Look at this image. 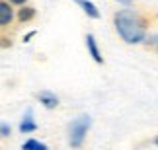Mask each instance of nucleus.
<instances>
[{"label": "nucleus", "mask_w": 158, "mask_h": 150, "mask_svg": "<svg viewBox=\"0 0 158 150\" xmlns=\"http://www.w3.org/2000/svg\"><path fill=\"white\" fill-rule=\"evenodd\" d=\"M147 43L150 47H154V49H158V35H150V39L147 41Z\"/></svg>", "instance_id": "9b49d317"}, {"label": "nucleus", "mask_w": 158, "mask_h": 150, "mask_svg": "<svg viewBox=\"0 0 158 150\" xmlns=\"http://www.w3.org/2000/svg\"><path fill=\"white\" fill-rule=\"evenodd\" d=\"M0 136H10V125L0 123Z\"/></svg>", "instance_id": "9d476101"}, {"label": "nucleus", "mask_w": 158, "mask_h": 150, "mask_svg": "<svg viewBox=\"0 0 158 150\" xmlns=\"http://www.w3.org/2000/svg\"><path fill=\"white\" fill-rule=\"evenodd\" d=\"M154 142H156V144H158V136H156V140H154Z\"/></svg>", "instance_id": "2eb2a0df"}, {"label": "nucleus", "mask_w": 158, "mask_h": 150, "mask_svg": "<svg viewBox=\"0 0 158 150\" xmlns=\"http://www.w3.org/2000/svg\"><path fill=\"white\" fill-rule=\"evenodd\" d=\"M33 18H35V8H31V6H23V8L18 10V20H20L22 23L33 20Z\"/></svg>", "instance_id": "6e6552de"}, {"label": "nucleus", "mask_w": 158, "mask_h": 150, "mask_svg": "<svg viewBox=\"0 0 158 150\" xmlns=\"http://www.w3.org/2000/svg\"><path fill=\"white\" fill-rule=\"evenodd\" d=\"M86 47H88V51H90V57L94 59L96 63H104V59H102V53H100V49H98V43H96V37L92 33H88L86 35Z\"/></svg>", "instance_id": "20e7f679"}, {"label": "nucleus", "mask_w": 158, "mask_h": 150, "mask_svg": "<svg viewBox=\"0 0 158 150\" xmlns=\"http://www.w3.org/2000/svg\"><path fill=\"white\" fill-rule=\"evenodd\" d=\"M10 4H16V6H22V4H26V0H8Z\"/></svg>", "instance_id": "f8f14e48"}, {"label": "nucleus", "mask_w": 158, "mask_h": 150, "mask_svg": "<svg viewBox=\"0 0 158 150\" xmlns=\"http://www.w3.org/2000/svg\"><path fill=\"white\" fill-rule=\"evenodd\" d=\"M117 2H121V4H129V2H133V0H117Z\"/></svg>", "instance_id": "4468645a"}, {"label": "nucleus", "mask_w": 158, "mask_h": 150, "mask_svg": "<svg viewBox=\"0 0 158 150\" xmlns=\"http://www.w3.org/2000/svg\"><path fill=\"white\" fill-rule=\"evenodd\" d=\"M37 129V125H35V121L31 119V111H27V115L23 117V121L20 123V133H33V131Z\"/></svg>", "instance_id": "0eeeda50"}, {"label": "nucleus", "mask_w": 158, "mask_h": 150, "mask_svg": "<svg viewBox=\"0 0 158 150\" xmlns=\"http://www.w3.org/2000/svg\"><path fill=\"white\" fill-rule=\"evenodd\" d=\"M37 98H39V101L47 107V109H55V107L59 105V98H57L53 92H49V90H43V92H39Z\"/></svg>", "instance_id": "39448f33"}, {"label": "nucleus", "mask_w": 158, "mask_h": 150, "mask_svg": "<svg viewBox=\"0 0 158 150\" xmlns=\"http://www.w3.org/2000/svg\"><path fill=\"white\" fill-rule=\"evenodd\" d=\"M39 142L35 140V139H29V140H26L23 142V146H22V150H35V146H37Z\"/></svg>", "instance_id": "1a4fd4ad"}, {"label": "nucleus", "mask_w": 158, "mask_h": 150, "mask_svg": "<svg viewBox=\"0 0 158 150\" xmlns=\"http://www.w3.org/2000/svg\"><path fill=\"white\" fill-rule=\"evenodd\" d=\"M113 23L125 43H143L147 37V23L133 10H119L113 16Z\"/></svg>", "instance_id": "f257e3e1"}, {"label": "nucleus", "mask_w": 158, "mask_h": 150, "mask_svg": "<svg viewBox=\"0 0 158 150\" xmlns=\"http://www.w3.org/2000/svg\"><path fill=\"white\" fill-rule=\"evenodd\" d=\"M74 2L82 6V10L86 12L88 18H94V20L100 18V10H98V6H96L94 2H90V0H74Z\"/></svg>", "instance_id": "423d86ee"}, {"label": "nucleus", "mask_w": 158, "mask_h": 150, "mask_svg": "<svg viewBox=\"0 0 158 150\" xmlns=\"http://www.w3.org/2000/svg\"><path fill=\"white\" fill-rule=\"evenodd\" d=\"M12 20H14V8H12V4L6 2V0H0V27L10 26Z\"/></svg>", "instance_id": "7ed1b4c3"}, {"label": "nucleus", "mask_w": 158, "mask_h": 150, "mask_svg": "<svg viewBox=\"0 0 158 150\" xmlns=\"http://www.w3.org/2000/svg\"><path fill=\"white\" fill-rule=\"evenodd\" d=\"M90 125H92V119L88 115H80L76 121H72L70 125V146L72 148H80L84 144V139H86Z\"/></svg>", "instance_id": "f03ea898"}, {"label": "nucleus", "mask_w": 158, "mask_h": 150, "mask_svg": "<svg viewBox=\"0 0 158 150\" xmlns=\"http://www.w3.org/2000/svg\"><path fill=\"white\" fill-rule=\"evenodd\" d=\"M35 150H49V148H47V144H43V142H39V144L35 146Z\"/></svg>", "instance_id": "ddd939ff"}]
</instances>
